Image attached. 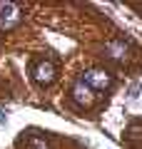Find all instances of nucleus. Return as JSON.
I'll return each mask as SVG.
<instances>
[{"label":"nucleus","mask_w":142,"mask_h":149,"mask_svg":"<svg viewBox=\"0 0 142 149\" xmlns=\"http://www.w3.org/2000/svg\"><path fill=\"white\" fill-rule=\"evenodd\" d=\"M22 20V8L15 3H0V30H13Z\"/></svg>","instance_id":"nucleus-1"},{"label":"nucleus","mask_w":142,"mask_h":149,"mask_svg":"<svg viewBox=\"0 0 142 149\" xmlns=\"http://www.w3.org/2000/svg\"><path fill=\"white\" fill-rule=\"evenodd\" d=\"M82 82H85L92 92H95V90H110V87H112V74L107 72V70L92 67V70H87V72H85Z\"/></svg>","instance_id":"nucleus-2"},{"label":"nucleus","mask_w":142,"mask_h":149,"mask_svg":"<svg viewBox=\"0 0 142 149\" xmlns=\"http://www.w3.org/2000/svg\"><path fill=\"white\" fill-rule=\"evenodd\" d=\"M55 77H58V67L53 60H40L32 65V80L37 85H50V82H55Z\"/></svg>","instance_id":"nucleus-3"},{"label":"nucleus","mask_w":142,"mask_h":149,"mask_svg":"<svg viewBox=\"0 0 142 149\" xmlns=\"http://www.w3.org/2000/svg\"><path fill=\"white\" fill-rule=\"evenodd\" d=\"M102 52H105V57L112 60V62H125L127 52H130V45H127L125 40H110V42H105Z\"/></svg>","instance_id":"nucleus-4"},{"label":"nucleus","mask_w":142,"mask_h":149,"mask_svg":"<svg viewBox=\"0 0 142 149\" xmlns=\"http://www.w3.org/2000/svg\"><path fill=\"white\" fill-rule=\"evenodd\" d=\"M70 97H72V102H75V104H80V107H90V104L95 102V92L90 90V87L85 85L82 80L72 85V90H70Z\"/></svg>","instance_id":"nucleus-5"},{"label":"nucleus","mask_w":142,"mask_h":149,"mask_svg":"<svg viewBox=\"0 0 142 149\" xmlns=\"http://www.w3.org/2000/svg\"><path fill=\"white\" fill-rule=\"evenodd\" d=\"M127 139L135 149H142V122H132L127 129Z\"/></svg>","instance_id":"nucleus-6"},{"label":"nucleus","mask_w":142,"mask_h":149,"mask_svg":"<svg viewBox=\"0 0 142 149\" xmlns=\"http://www.w3.org/2000/svg\"><path fill=\"white\" fill-rule=\"evenodd\" d=\"M27 147H30V149H50L42 137H30V139H27Z\"/></svg>","instance_id":"nucleus-7"}]
</instances>
